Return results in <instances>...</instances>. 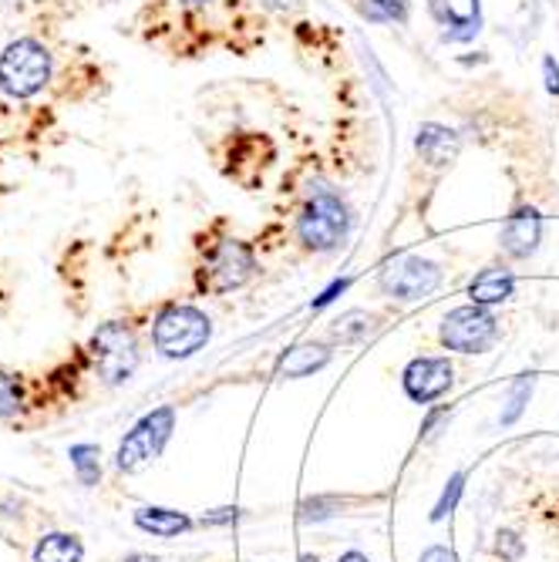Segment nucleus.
I'll use <instances>...</instances> for the list:
<instances>
[{"mask_svg": "<svg viewBox=\"0 0 559 562\" xmlns=\"http://www.w3.org/2000/svg\"><path fill=\"white\" fill-rule=\"evenodd\" d=\"M213 340V321L192 303H169L152 321V344L166 361H186Z\"/></svg>", "mask_w": 559, "mask_h": 562, "instance_id": "nucleus-1", "label": "nucleus"}, {"mask_svg": "<svg viewBox=\"0 0 559 562\" xmlns=\"http://www.w3.org/2000/svg\"><path fill=\"white\" fill-rule=\"evenodd\" d=\"M350 223H354V216L347 210V202L334 189L314 186L308 206H303V213L297 220V236L314 252H331L347 239Z\"/></svg>", "mask_w": 559, "mask_h": 562, "instance_id": "nucleus-2", "label": "nucleus"}, {"mask_svg": "<svg viewBox=\"0 0 559 562\" xmlns=\"http://www.w3.org/2000/svg\"><path fill=\"white\" fill-rule=\"evenodd\" d=\"M51 81V50L34 37H18L0 50V91L27 101Z\"/></svg>", "mask_w": 559, "mask_h": 562, "instance_id": "nucleus-3", "label": "nucleus"}, {"mask_svg": "<svg viewBox=\"0 0 559 562\" xmlns=\"http://www.w3.org/2000/svg\"><path fill=\"white\" fill-rule=\"evenodd\" d=\"M172 431H176V407L172 404H163V407H156V412L142 415L115 451V469L125 475L145 472L166 451Z\"/></svg>", "mask_w": 559, "mask_h": 562, "instance_id": "nucleus-4", "label": "nucleus"}, {"mask_svg": "<svg viewBox=\"0 0 559 562\" xmlns=\"http://www.w3.org/2000/svg\"><path fill=\"white\" fill-rule=\"evenodd\" d=\"M88 357H91L98 378L109 387H119V384L132 381V374L138 371L142 353H138V340H135L132 327L122 321H109L91 334Z\"/></svg>", "mask_w": 559, "mask_h": 562, "instance_id": "nucleus-5", "label": "nucleus"}, {"mask_svg": "<svg viewBox=\"0 0 559 562\" xmlns=\"http://www.w3.org/2000/svg\"><path fill=\"white\" fill-rule=\"evenodd\" d=\"M438 340L445 350L455 353H489L499 344V321L489 306L479 303L455 306V311L441 317Z\"/></svg>", "mask_w": 559, "mask_h": 562, "instance_id": "nucleus-6", "label": "nucleus"}, {"mask_svg": "<svg viewBox=\"0 0 559 562\" xmlns=\"http://www.w3.org/2000/svg\"><path fill=\"white\" fill-rule=\"evenodd\" d=\"M253 273H257L253 249L239 239H223L206 252V260H202V267L195 270V286L202 293L223 296V293L239 290Z\"/></svg>", "mask_w": 559, "mask_h": 562, "instance_id": "nucleus-7", "label": "nucleus"}, {"mask_svg": "<svg viewBox=\"0 0 559 562\" xmlns=\"http://www.w3.org/2000/svg\"><path fill=\"white\" fill-rule=\"evenodd\" d=\"M438 286H441V267L435 260L415 257V252H409V257H398L378 277V290L388 300H398V303H415V300L435 293Z\"/></svg>", "mask_w": 559, "mask_h": 562, "instance_id": "nucleus-8", "label": "nucleus"}, {"mask_svg": "<svg viewBox=\"0 0 559 562\" xmlns=\"http://www.w3.org/2000/svg\"><path fill=\"white\" fill-rule=\"evenodd\" d=\"M401 387L415 404L432 407L438 397H445L455 387V368L441 353L412 357V361L404 364V371H401Z\"/></svg>", "mask_w": 559, "mask_h": 562, "instance_id": "nucleus-9", "label": "nucleus"}, {"mask_svg": "<svg viewBox=\"0 0 559 562\" xmlns=\"http://www.w3.org/2000/svg\"><path fill=\"white\" fill-rule=\"evenodd\" d=\"M428 11L445 27V41H472L482 24L479 0H428Z\"/></svg>", "mask_w": 559, "mask_h": 562, "instance_id": "nucleus-10", "label": "nucleus"}, {"mask_svg": "<svg viewBox=\"0 0 559 562\" xmlns=\"http://www.w3.org/2000/svg\"><path fill=\"white\" fill-rule=\"evenodd\" d=\"M543 243V216L533 206H519L502 226V249L513 260H529Z\"/></svg>", "mask_w": 559, "mask_h": 562, "instance_id": "nucleus-11", "label": "nucleus"}, {"mask_svg": "<svg viewBox=\"0 0 559 562\" xmlns=\"http://www.w3.org/2000/svg\"><path fill=\"white\" fill-rule=\"evenodd\" d=\"M334 350L327 344H293L277 357V378L283 381H303V378H314L317 371H324L331 364Z\"/></svg>", "mask_w": 559, "mask_h": 562, "instance_id": "nucleus-12", "label": "nucleus"}, {"mask_svg": "<svg viewBox=\"0 0 559 562\" xmlns=\"http://www.w3.org/2000/svg\"><path fill=\"white\" fill-rule=\"evenodd\" d=\"M459 148H462L459 132L448 128V125H438V122H425L415 135V151L432 169L451 166L455 159H459Z\"/></svg>", "mask_w": 559, "mask_h": 562, "instance_id": "nucleus-13", "label": "nucleus"}, {"mask_svg": "<svg viewBox=\"0 0 559 562\" xmlns=\"http://www.w3.org/2000/svg\"><path fill=\"white\" fill-rule=\"evenodd\" d=\"M132 522H135V529L156 536V539H179V536H186V532H192L199 526L195 519L179 513V508H166V505H142V508H135Z\"/></svg>", "mask_w": 559, "mask_h": 562, "instance_id": "nucleus-14", "label": "nucleus"}, {"mask_svg": "<svg viewBox=\"0 0 559 562\" xmlns=\"http://www.w3.org/2000/svg\"><path fill=\"white\" fill-rule=\"evenodd\" d=\"M513 293H516V273L505 267H485L469 283V300L479 306H489V311L505 300H513Z\"/></svg>", "mask_w": 559, "mask_h": 562, "instance_id": "nucleus-15", "label": "nucleus"}, {"mask_svg": "<svg viewBox=\"0 0 559 562\" xmlns=\"http://www.w3.org/2000/svg\"><path fill=\"white\" fill-rule=\"evenodd\" d=\"M31 562H85V542L75 532H44L31 552Z\"/></svg>", "mask_w": 559, "mask_h": 562, "instance_id": "nucleus-16", "label": "nucleus"}, {"mask_svg": "<svg viewBox=\"0 0 559 562\" xmlns=\"http://www.w3.org/2000/svg\"><path fill=\"white\" fill-rule=\"evenodd\" d=\"M378 330V317L368 311H347L331 324V340L334 344H361Z\"/></svg>", "mask_w": 559, "mask_h": 562, "instance_id": "nucleus-17", "label": "nucleus"}, {"mask_svg": "<svg viewBox=\"0 0 559 562\" xmlns=\"http://www.w3.org/2000/svg\"><path fill=\"white\" fill-rule=\"evenodd\" d=\"M340 508H344V502L337 495H308L297 505V522L300 526H321L327 519H337Z\"/></svg>", "mask_w": 559, "mask_h": 562, "instance_id": "nucleus-18", "label": "nucleus"}, {"mask_svg": "<svg viewBox=\"0 0 559 562\" xmlns=\"http://www.w3.org/2000/svg\"><path fill=\"white\" fill-rule=\"evenodd\" d=\"M533 387H536V374H519L516 378V384L510 387V397H505L502 412H499V425L502 428H513L526 415V404L533 397Z\"/></svg>", "mask_w": 559, "mask_h": 562, "instance_id": "nucleus-19", "label": "nucleus"}, {"mask_svg": "<svg viewBox=\"0 0 559 562\" xmlns=\"http://www.w3.org/2000/svg\"><path fill=\"white\" fill-rule=\"evenodd\" d=\"M466 482H469V472H466V469H459V472H451V475H448V482H445L438 502L432 505V516H428L435 526L445 522V519L455 513V508H459V502H462V495H466Z\"/></svg>", "mask_w": 559, "mask_h": 562, "instance_id": "nucleus-20", "label": "nucleus"}, {"mask_svg": "<svg viewBox=\"0 0 559 562\" xmlns=\"http://www.w3.org/2000/svg\"><path fill=\"white\" fill-rule=\"evenodd\" d=\"M68 458H71V469H75V475H78V482L85 488H94L101 482V462H98L101 451H98V445H71Z\"/></svg>", "mask_w": 559, "mask_h": 562, "instance_id": "nucleus-21", "label": "nucleus"}, {"mask_svg": "<svg viewBox=\"0 0 559 562\" xmlns=\"http://www.w3.org/2000/svg\"><path fill=\"white\" fill-rule=\"evenodd\" d=\"M24 412V381L11 371H0V422Z\"/></svg>", "mask_w": 559, "mask_h": 562, "instance_id": "nucleus-22", "label": "nucleus"}, {"mask_svg": "<svg viewBox=\"0 0 559 562\" xmlns=\"http://www.w3.org/2000/svg\"><path fill=\"white\" fill-rule=\"evenodd\" d=\"M523 552H526V542H523L519 532H513V529H499L495 532V555L502 562H519Z\"/></svg>", "mask_w": 559, "mask_h": 562, "instance_id": "nucleus-23", "label": "nucleus"}, {"mask_svg": "<svg viewBox=\"0 0 559 562\" xmlns=\"http://www.w3.org/2000/svg\"><path fill=\"white\" fill-rule=\"evenodd\" d=\"M448 422H451V407H445V404H432L428 412H425V418H422L418 438H422V441H435Z\"/></svg>", "mask_w": 559, "mask_h": 562, "instance_id": "nucleus-24", "label": "nucleus"}, {"mask_svg": "<svg viewBox=\"0 0 559 562\" xmlns=\"http://www.w3.org/2000/svg\"><path fill=\"white\" fill-rule=\"evenodd\" d=\"M350 283H354V277H337V280H331V283L311 300V311H324V306L337 303V296H344V293L350 290Z\"/></svg>", "mask_w": 559, "mask_h": 562, "instance_id": "nucleus-25", "label": "nucleus"}, {"mask_svg": "<svg viewBox=\"0 0 559 562\" xmlns=\"http://www.w3.org/2000/svg\"><path fill=\"white\" fill-rule=\"evenodd\" d=\"M239 519H243V508L226 505V508H213V513L202 516L199 526H233V522H239Z\"/></svg>", "mask_w": 559, "mask_h": 562, "instance_id": "nucleus-26", "label": "nucleus"}, {"mask_svg": "<svg viewBox=\"0 0 559 562\" xmlns=\"http://www.w3.org/2000/svg\"><path fill=\"white\" fill-rule=\"evenodd\" d=\"M371 4L381 11V18H391L398 24L409 21V0H371Z\"/></svg>", "mask_w": 559, "mask_h": 562, "instance_id": "nucleus-27", "label": "nucleus"}, {"mask_svg": "<svg viewBox=\"0 0 559 562\" xmlns=\"http://www.w3.org/2000/svg\"><path fill=\"white\" fill-rule=\"evenodd\" d=\"M418 562H459V555H455V549H451V546H445V542H435V546L422 549Z\"/></svg>", "mask_w": 559, "mask_h": 562, "instance_id": "nucleus-28", "label": "nucleus"}, {"mask_svg": "<svg viewBox=\"0 0 559 562\" xmlns=\"http://www.w3.org/2000/svg\"><path fill=\"white\" fill-rule=\"evenodd\" d=\"M543 75H546V91H549V94H559V65H556L552 55L543 58Z\"/></svg>", "mask_w": 559, "mask_h": 562, "instance_id": "nucleus-29", "label": "nucleus"}, {"mask_svg": "<svg viewBox=\"0 0 559 562\" xmlns=\"http://www.w3.org/2000/svg\"><path fill=\"white\" fill-rule=\"evenodd\" d=\"M337 562H374V559H371V555H365L361 549H347Z\"/></svg>", "mask_w": 559, "mask_h": 562, "instance_id": "nucleus-30", "label": "nucleus"}, {"mask_svg": "<svg viewBox=\"0 0 559 562\" xmlns=\"http://www.w3.org/2000/svg\"><path fill=\"white\" fill-rule=\"evenodd\" d=\"M122 562H163L159 555H152V552H128Z\"/></svg>", "mask_w": 559, "mask_h": 562, "instance_id": "nucleus-31", "label": "nucleus"}, {"mask_svg": "<svg viewBox=\"0 0 559 562\" xmlns=\"http://www.w3.org/2000/svg\"><path fill=\"white\" fill-rule=\"evenodd\" d=\"M179 4H186V8H206L210 0H179Z\"/></svg>", "mask_w": 559, "mask_h": 562, "instance_id": "nucleus-32", "label": "nucleus"}]
</instances>
